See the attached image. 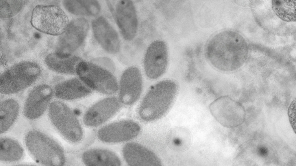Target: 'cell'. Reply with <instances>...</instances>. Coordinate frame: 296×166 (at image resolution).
I'll list each match as a JSON object with an SVG mask.
<instances>
[{
	"instance_id": "obj_1",
	"label": "cell",
	"mask_w": 296,
	"mask_h": 166,
	"mask_svg": "<svg viewBox=\"0 0 296 166\" xmlns=\"http://www.w3.org/2000/svg\"><path fill=\"white\" fill-rule=\"evenodd\" d=\"M247 44L245 40L237 33L226 30L212 37L206 44L205 50L206 57L216 69L222 71H229L238 66Z\"/></svg>"
},
{
	"instance_id": "obj_2",
	"label": "cell",
	"mask_w": 296,
	"mask_h": 166,
	"mask_svg": "<svg viewBox=\"0 0 296 166\" xmlns=\"http://www.w3.org/2000/svg\"><path fill=\"white\" fill-rule=\"evenodd\" d=\"M177 91V84L171 80H164L152 86L140 104L138 114L141 119L151 121L161 117L170 107Z\"/></svg>"
},
{
	"instance_id": "obj_3",
	"label": "cell",
	"mask_w": 296,
	"mask_h": 166,
	"mask_svg": "<svg viewBox=\"0 0 296 166\" xmlns=\"http://www.w3.org/2000/svg\"><path fill=\"white\" fill-rule=\"evenodd\" d=\"M28 151L38 163L45 166H62L65 162L63 150L58 142L36 130L28 132L24 138Z\"/></svg>"
},
{
	"instance_id": "obj_4",
	"label": "cell",
	"mask_w": 296,
	"mask_h": 166,
	"mask_svg": "<svg viewBox=\"0 0 296 166\" xmlns=\"http://www.w3.org/2000/svg\"><path fill=\"white\" fill-rule=\"evenodd\" d=\"M99 63L80 61L77 66L76 73L90 89L106 94L115 93L118 86L115 78L110 71V67Z\"/></svg>"
},
{
	"instance_id": "obj_5",
	"label": "cell",
	"mask_w": 296,
	"mask_h": 166,
	"mask_svg": "<svg viewBox=\"0 0 296 166\" xmlns=\"http://www.w3.org/2000/svg\"><path fill=\"white\" fill-rule=\"evenodd\" d=\"M41 72L39 65L32 62L23 61L14 65L1 76V93L10 94L24 89L37 80Z\"/></svg>"
},
{
	"instance_id": "obj_6",
	"label": "cell",
	"mask_w": 296,
	"mask_h": 166,
	"mask_svg": "<svg viewBox=\"0 0 296 166\" xmlns=\"http://www.w3.org/2000/svg\"><path fill=\"white\" fill-rule=\"evenodd\" d=\"M48 115L54 127L69 142L76 143L82 139L81 126L75 115L65 104L55 101L49 107Z\"/></svg>"
},
{
	"instance_id": "obj_7",
	"label": "cell",
	"mask_w": 296,
	"mask_h": 166,
	"mask_svg": "<svg viewBox=\"0 0 296 166\" xmlns=\"http://www.w3.org/2000/svg\"><path fill=\"white\" fill-rule=\"evenodd\" d=\"M31 23L41 32L58 35L66 31L69 20L65 13L58 6L38 5L33 11Z\"/></svg>"
},
{
	"instance_id": "obj_8",
	"label": "cell",
	"mask_w": 296,
	"mask_h": 166,
	"mask_svg": "<svg viewBox=\"0 0 296 166\" xmlns=\"http://www.w3.org/2000/svg\"><path fill=\"white\" fill-rule=\"evenodd\" d=\"M238 104L227 96L221 97L212 103L209 109L216 120L223 126L232 128L243 122Z\"/></svg>"
},
{
	"instance_id": "obj_9",
	"label": "cell",
	"mask_w": 296,
	"mask_h": 166,
	"mask_svg": "<svg viewBox=\"0 0 296 166\" xmlns=\"http://www.w3.org/2000/svg\"><path fill=\"white\" fill-rule=\"evenodd\" d=\"M168 62V51L166 43L157 40L148 46L144 59V69L147 76L156 79L162 76L166 70Z\"/></svg>"
},
{
	"instance_id": "obj_10",
	"label": "cell",
	"mask_w": 296,
	"mask_h": 166,
	"mask_svg": "<svg viewBox=\"0 0 296 166\" xmlns=\"http://www.w3.org/2000/svg\"><path fill=\"white\" fill-rule=\"evenodd\" d=\"M140 130L139 125L129 120L117 121L106 125L100 129L98 136L101 141L108 143H117L132 139L136 136Z\"/></svg>"
},
{
	"instance_id": "obj_11",
	"label": "cell",
	"mask_w": 296,
	"mask_h": 166,
	"mask_svg": "<svg viewBox=\"0 0 296 166\" xmlns=\"http://www.w3.org/2000/svg\"><path fill=\"white\" fill-rule=\"evenodd\" d=\"M51 87L41 84L34 87L30 92L25 103L24 116L27 119L34 120L40 117L49 106L53 95Z\"/></svg>"
},
{
	"instance_id": "obj_12",
	"label": "cell",
	"mask_w": 296,
	"mask_h": 166,
	"mask_svg": "<svg viewBox=\"0 0 296 166\" xmlns=\"http://www.w3.org/2000/svg\"><path fill=\"white\" fill-rule=\"evenodd\" d=\"M142 80L140 71L135 67L126 69L121 77L119 85V101L131 105L138 99L141 92Z\"/></svg>"
},
{
	"instance_id": "obj_13",
	"label": "cell",
	"mask_w": 296,
	"mask_h": 166,
	"mask_svg": "<svg viewBox=\"0 0 296 166\" xmlns=\"http://www.w3.org/2000/svg\"><path fill=\"white\" fill-rule=\"evenodd\" d=\"M115 18L117 25L125 39H133L137 30L138 20L136 10L130 0L119 1L116 4Z\"/></svg>"
},
{
	"instance_id": "obj_14",
	"label": "cell",
	"mask_w": 296,
	"mask_h": 166,
	"mask_svg": "<svg viewBox=\"0 0 296 166\" xmlns=\"http://www.w3.org/2000/svg\"><path fill=\"white\" fill-rule=\"evenodd\" d=\"M120 102L116 98L112 97L96 103L85 114L84 123L88 126L94 127L103 123L118 112L120 107Z\"/></svg>"
},
{
	"instance_id": "obj_15",
	"label": "cell",
	"mask_w": 296,
	"mask_h": 166,
	"mask_svg": "<svg viewBox=\"0 0 296 166\" xmlns=\"http://www.w3.org/2000/svg\"><path fill=\"white\" fill-rule=\"evenodd\" d=\"M124 158L131 166L162 165L160 160L153 152L141 145L134 142L126 144L123 149Z\"/></svg>"
},
{
	"instance_id": "obj_16",
	"label": "cell",
	"mask_w": 296,
	"mask_h": 166,
	"mask_svg": "<svg viewBox=\"0 0 296 166\" xmlns=\"http://www.w3.org/2000/svg\"><path fill=\"white\" fill-rule=\"evenodd\" d=\"M92 26L95 37L103 48L109 53L117 52L120 47L119 37L107 21L103 17H99L93 21Z\"/></svg>"
},
{
	"instance_id": "obj_17",
	"label": "cell",
	"mask_w": 296,
	"mask_h": 166,
	"mask_svg": "<svg viewBox=\"0 0 296 166\" xmlns=\"http://www.w3.org/2000/svg\"><path fill=\"white\" fill-rule=\"evenodd\" d=\"M91 93V89L80 79L73 78L57 84L55 93L58 98L66 100L75 99L85 97Z\"/></svg>"
},
{
	"instance_id": "obj_18",
	"label": "cell",
	"mask_w": 296,
	"mask_h": 166,
	"mask_svg": "<svg viewBox=\"0 0 296 166\" xmlns=\"http://www.w3.org/2000/svg\"><path fill=\"white\" fill-rule=\"evenodd\" d=\"M80 61L78 57L58 52L49 54L45 59L46 64L50 69L58 73L66 74L76 73L77 66Z\"/></svg>"
},
{
	"instance_id": "obj_19",
	"label": "cell",
	"mask_w": 296,
	"mask_h": 166,
	"mask_svg": "<svg viewBox=\"0 0 296 166\" xmlns=\"http://www.w3.org/2000/svg\"><path fill=\"white\" fill-rule=\"evenodd\" d=\"M82 160L87 166H120L121 161L114 152L105 149H95L85 152L83 154Z\"/></svg>"
},
{
	"instance_id": "obj_20",
	"label": "cell",
	"mask_w": 296,
	"mask_h": 166,
	"mask_svg": "<svg viewBox=\"0 0 296 166\" xmlns=\"http://www.w3.org/2000/svg\"><path fill=\"white\" fill-rule=\"evenodd\" d=\"M24 152L20 144L16 140L7 137L0 140V160L5 163H13L21 160Z\"/></svg>"
},
{
	"instance_id": "obj_21",
	"label": "cell",
	"mask_w": 296,
	"mask_h": 166,
	"mask_svg": "<svg viewBox=\"0 0 296 166\" xmlns=\"http://www.w3.org/2000/svg\"><path fill=\"white\" fill-rule=\"evenodd\" d=\"M19 106L13 99H8L1 103L0 112V133L8 131L16 120L18 115Z\"/></svg>"
},
{
	"instance_id": "obj_22",
	"label": "cell",
	"mask_w": 296,
	"mask_h": 166,
	"mask_svg": "<svg viewBox=\"0 0 296 166\" xmlns=\"http://www.w3.org/2000/svg\"><path fill=\"white\" fill-rule=\"evenodd\" d=\"M296 1L273 0V10L276 15L286 22L296 20Z\"/></svg>"
},
{
	"instance_id": "obj_23",
	"label": "cell",
	"mask_w": 296,
	"mask_h": 166,
	"mask_svg": "<svg viewBox=\"0 0 296 166\" xmlns=\"http://www.w3.org/2000/svg\"><path fill=\"white\" fill-rule=\"evenodd\" d=\"M177 129L173 139V143L176 150L184 152L187 150L191 145L192 136L189 130L186 128L181 127Z\"/></svg>"
},
{
	"instance_id": "obj_24",
	"label": "cell",
	"mask_w": 296,
	"mask_h": 166,
	"mask_svg": "<svg viewBox=\"0 0 296 166\" xmlns=\"http://www.w3.org/2000/svg\"><path fill=\"white\" fill-rule=\"evenodd\" d=\"M65 7L70 13L77 15H89L83 1H66Z\"/></svg>"
},
{
	"instance_id": "obj_25",
	"label": "cell",
	"mask_w": 296,
	"mask_h": 166,
	"mask_svg": "<svg viewBox=\"0 0 296 166\" xmlns=\"http://www.w3.org/2000/svg\"><path fill=\"white\" fill-rule=\"evenodd\" d=\"M295 106V103H293L290 106L289 108L288 112L290 122L292 127H293L294 129H295L294 127L295 128V124H294V122H295L294 120L295 121V120L294 119V114L295 113H294L295 109V108H294Z\"/></svg>"
},
{
	"instance_id": "obj_26",
	"label": "cell",
	"mask_w": 296,
	"mask_h": 166,
	"mask_svg": "<svg viewBox=\"0 0 296 166\" xmlns=\"http://www.w3.org/2000/svg\"><path fill=\"white\" fill-rule=\"evenodd\" d=\"M34 37L36 38H39L40 37V35L38 33H35L34 35Z\"/></svg>"
}]
</instances>
